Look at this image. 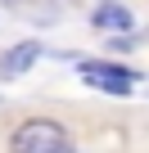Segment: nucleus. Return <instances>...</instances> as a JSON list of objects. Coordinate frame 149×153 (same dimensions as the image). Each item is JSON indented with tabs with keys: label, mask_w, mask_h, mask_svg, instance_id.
<instances>
[{
	"label": "nucleus",
	"mask_w": 149,
	"mask_h": 153,
	"mask_svg": "<svg viewBox=\"0 0 149 153\" xmlns=\"http://www.w3.org/2000/svg\"><path fill=\"white\" fill-rule=\"evenodd\" d=\"M9 153H72V135L54 117H27L14 126Z\"/></svg>",
	"instance_id": "f257e3e1"
},
{
	"label": "nucleus",
	"mask_w": 149,
	"mask_h": 153,
	"mask_svg": "<svg viewBox=\"0 0 149 153\" xmlns=\"http://www.w3.org/2000/svg\"><path fill=\"white\" fill-rule=\"evenodd\" d=\"M77 72H82V81H91L95 90H109V95H127L136 86V72L122 63H109V59H86V63H77Z\"/></svg>",
	"instance_id": "f03ea898"
},
{
	"label": "nucleus",
	"mask_w": 149,
	"mask_h": 153,
	"mask_svg": "<svg viewBox=\"0 0 149 153\" xmlns=\"http://www.w3.org/2000/svg\"><path fill=\"white\" fill-rule=\"evenodd\" d=\"M91 27H100V32H131L136 27V14L122 5V0H100L95 14H91Z\"/></svg>",
	"instance_id": "7ed1b4c3"
},
{
	"label": "nucleus",
	"mask_w": 149,
	"mask_h": 153,
	"mask_svg": "<svg viewBox=\"0 0 149 153\" xmlns=\"http://www.w3.org/2000/svg\"><path fill=\"white\" fill-rule=\"evenodd\" d=\"M36 59H41V45H36V41H18L14 50H5V54H0V81H9V76H23Z\"/></svg>",
	"instance_id": "20e7f679"
},
{
	"label": "nucleus",
	"mask_w": 149,
	"mask_h": 153,
	"mask_svg": "<svg viewBox=\"0 0 149 153\" xmlns=\"http://www.w3.org/2000/svg\"><path fill=\"white\" fill-rule=\"evenodd\" d=\"M0 5H23V0H0Z\"/></svg>",
	"instance_id": "39448f33"
}]
</instances>
